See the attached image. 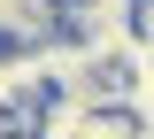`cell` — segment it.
Masks as SVG:
<instances>
[{
	"label": "cell",
	"mask_w": 154,
	"mask_h": 139,
	"mask_svg": "<svg viewBox=\"0 0 154 139\" xmlns=\"http://www.w3.org/2000/svg\"><path fill=\"white\" fill-rule=\"evenodd\" d=\"M16 8H23V0H0V31H8V16H16Z\"/></svg>",
	"instance_id": "6da1fadb"
}]
</instances>
